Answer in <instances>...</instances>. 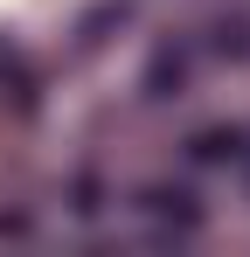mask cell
Wrapping results in <instances>:
<instances>
[{
  "label": "cell",
  "mask_w": 250,
  "mask_h": 257,
  "mask_svg": "<svg viewBox=\"0 0 250 257\" xmlns=\"http://www.w3.org/2000/svg\"><path fill=\"white\" fill-rule=\"evenodd\" d=\"M188 160H195V167H236V160H243V132L236 125L195 132V139H188Z\"/></svg>",
  "instance_id": "obj_1"
},
{
  "label": "cell",
  "mask_w": 250,
  "mask_h": 257,
  "mask_svg": "<svg viewBox=\"0 0 250 257\" xmlns=\"http://www.w3.org/2000/svg\"><path fill=\"white\" fill-rule=\"evenodd\" d=\"M139 209L160 215V222H181V229H195V222H202V209H195V195H188V188H146V195H139Z\"/></svg>",
  "instance_id": "obj_2"
},
{
  "label": "cell",
  "mask_w": 250,
  "mask_h": 257,
  "mask_svg": "<svg viewBox=\"0 0 250 257\" xmlns=\"http://www.w3.org/2000/svg\"><path fill=\"white\" fill-rule=\"evenodd\" d=\"M188 70H195V63H188L181 49H160L153 70H146V97H181V90H188Z\"/></svg>",
  "instance_id": "obj_3"
}]
</instances>
